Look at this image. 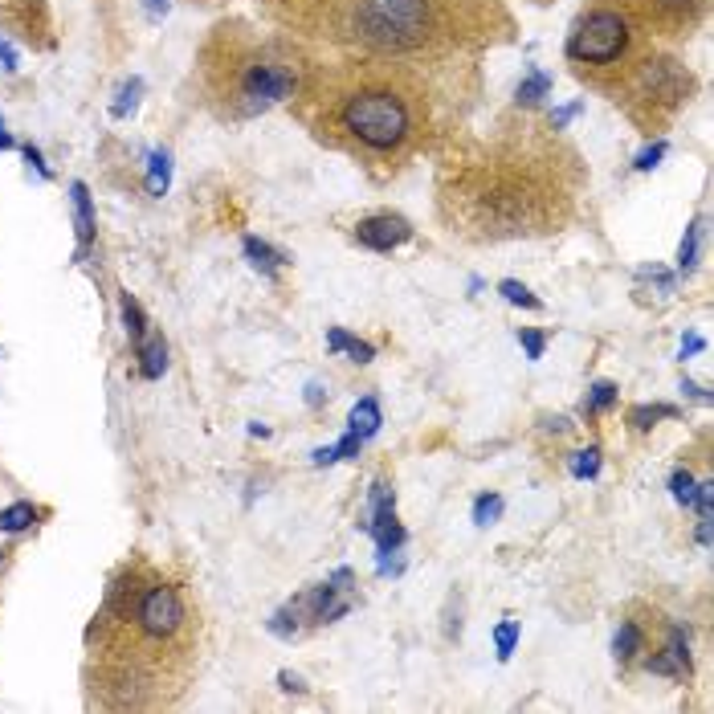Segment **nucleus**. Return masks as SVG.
Returning a JSON list of instances; mask_svg holds the SVG:
<instances>
[{"label":"nucleus","instance_id":"dca6fc26","mask_svg":"<svg viewBox=\"0 0 714 714\" xmlns=\"http://www.w3.org/2000/svg\"><path fill=\"white\" fill-rule=\"evenodd\" d=\"M661 417H678V408H670V404H637L629 413V421L637 429H653V421H661Z\"/></svg>","mask_w":714,"mask_h":714},{"label":"nucleus","instance_id":"c756f323","mask_svg":"<svg viewBox=\"0 0 714 714\" xmlns=\"http://www.w3.org/2000/svg\"><path fill=\"white\" fill-rule=\"evenodd\" d=\"M694 510L702 519H714V482H702L698 494H694Z\"/></svg>","mask_w":714,"mask_h":714},{"label":"nucleus","instance_id":"393cba45","mask_svg":"<svg viewBox=\"0 0 714 714\" xmlns=\"http://www.w3.org/2000/svg\"><path fill=\"white\" fill-rule=\"evenodd\" d=\"M600 474V449L592 445V449H580L576 457H572V478H596Z\"/></svg>","mask_w":714,"mask_h":714},{"label":"nucleus","instance_id":"72a5a7b5","mask_svg":"<svg viewBox=\"0 0 714 714\" xmlns=\"http://www.w3.org/2000/svg\"><path fill=\"white\" fill-rule=\"evenodd\" d=\"M17 62H21V58H17V49H13L9 41H0V66H5V70L13 74V70H17Z\"/></svg>","mask_w":714,"mask_h":714},{"label":"nucleus","instance_id":"1a4fd4ad","mask_svg":"<svg viewBox=\"0 0 714 714\" xmlns=\"http://www.w3.org/2000/svg\"><path fill=\"white\" fill-rule=\"evenodd\" d=\"M245 258L253 262V270H262L266 278H274V274H278V266L286 262L274 245H266V241H258V237H245Z\"/></svg>","mask_w":714,"mask_h":714},{"label":"nucleus","instance_id":"ea45409f","mask_svg":"<svg viewBox=\"0 0 714 714\" xmlns=\"http://www.w3.org/2000/svg\"><path fill=\"white\" fill-rule=\"evenodd\" d=\"M147 13L151 17H164L168 13V0H147Z\"/></svg>","mask_w":714,"mask_h":714},{"label":"nucleus","instance_id":"6ab92c4d","mask_svg":"<svg viewBox=\"0 0 714 714\" xmlns=\"http://www.w3.org/2000/svg\"><path fill=\"white\" fill-rule=\"evenodd\" d=\"M498 294H502L506 302H515V306H527V311H539V306H543V302H539V298H535V294H531L523 282H515V278L498 282Z\"/></svg>","mask_w":714,"mask_h":714},{"label":"nucleus","instance_id":"2f4dec72","mask_svg":"<svg viewBox=\"0 0 714 714\" xmlns=\"http://www.w3.org/2000/svg\"><path fill=\"white\" fill-rule=\"evenodd\" d=\"M360 445H364L360 437H355V433H347V437L335 445V457H339V462H343V457H355V453H360Z\"/></svg>","mask_w":714,"mask_h":714},{"label":"nucleus","instance_id":"39448f33","mask_svg":"<svg viewBox=\"0 0 714 714\" xmlns=\"http://www.w3.org/2000/svg\"><path fill=\"white\" fill-rule=\"evenodd\" d=\"M355 237H360V245H368V249H396L413 237V225H408L404 217L380 213V217H368V221L355 225Z\"/></svg>","mask_w":714,"mask_h":714},{"label":"nucleus","instance_id":"6e6552de","mask_svg":"<svg viewBox=\"0 0 714 714\" xmlns=\"http://www.w3.org/2000/svg\"><path fill=\"white\" fill-rule=\"evenodd\" d=\"M70 200H74L78 241H82V245H90V241H94V209H90V192H86V184H70Z\"/></svg>","mask_w":714,"mask_h":714},{"label":"nucleus","instance_id":"9b49d317","mask_svg":"<svg viewBox=\"0 0 714 714\" xmlns=\"http://www.w3.org/2000/svg\"><path fill=\"white\" fill-rule=\"evenodd\" d=\"M172 184V156L168 151H151V160H147V192L151 196H164Z\"/></svg>","mask_w":714,"mask_h":714},{"label":"nucleus","instance_id":"a19ab883","mask_svg":"<svg viewBox=\"0 0 714 714\" xmlns=\"http://www.w3.org/2000/svg\"><path fill=\"white\" fill-rule=\"evenodd\" d=\"M306 400H311V404H323V388L311 384V388H306Z\"/></svg>","mask_w":714,"mask_h":714},{"label":"nucleus","instance_id":"f8f14e48","mask_svg":"<svg viewBox=\"0 0 714 714\" xmlns=\"http://www.w3.org/2000/svg\"><path fill=\"white\" fill-rule=\"evenodd\" d=\"M327 347H331V351H347V355H351L355 364H368L372 355H376V347H372V343H360V339H351V335H347L343 327H331V331H327Z\"/></svg>","mask_w":714,"mask_h":714},{"label":"nucleus","instance_id":"cd10ccee","mask_svg":"<svg viewBox=\"0 0 714 714\" xmlns=\"http://www.w3.org/2000/svg\"><path fill=\"white\" fill-rule=\"evenodd\" d=\"M519 343H523V351H527V360H543V351H547V335H543V331L523 327V331H519Z\"/></svg>","mask_w":714,"mask_h":714},{"label":"nucleus","instance_id":"4468645a","mask_svg":"<svg viewBox=\"0 0 714 714\" xmlns=\"http://www.w3.org/2000/svg\"><path fill=\"white\" fill-rule=\"evenodd\" d=\"M698 241H702V217L686 229V237H682V249H678V270L682 274H690L694 266H698Z\"/></svg>","mask_w":714,"mask_h":714},{"label":"nucleus","instance_id":"5701e85b","mask_svg":"<svg viewBox=\"0 0 714 714\" xmlns=\"http://www.w3.org/2000/svg\"><path fill=\"white\" fill-rule=\"evenodd\" d=\"M670 490H674V502L690 510V506H694V494H698V482H694V474H690V470H674Z\"/></svg>","mask_w":714,"mask_h":714},{"label":"nucleus","instance_id":"7c9ffc66","mask_svg":"<svg viewBox=\"0 0 714 714\" xmlns=\"http://www.w3.org/2000/svg\"><path fill=\"white\" fill-rule=\"evenodd\" d=\"M661 156H666V143H661V139H657L653 147H645V151H641V156L633 160V168H637V172H649V168H657V160H661Z\"/></svg>","mask_w":714,"mask_h":714},{"label":"nucleus","instance_id":"f704fd0d","mask_svg":"<svg viewBox=\"0 0 714 714\" xmlns=\"http://www.w3.org/2000/svg\"><path fill=\"white\" fill-rule=\"evenodd\" d=\"M702 347H706V339H702V335H686V339H682V360H686V355H698Z\"/></svg>","mask_w":714,"mask_h":714},{"label":"nucleus","instance_id":"79ce46f5","mask_svg":"<svg viewBox=\"0 0 714 714\" xmlns=\"http://www.w3.org/2000/svg\"><path fill=\"white\" fill-rule=\"evenodd\" d=\"M0 147H13V135H9L5 127H0Z\"/></svg>","mask_w":714,"mask_h":714},{"label":"nucleus","instance_id":"c85d7f7f","mask_svg":"<svg viewBox=\"0 0 714 714\" xmlns=\"http://www.w3.org/2000/svg\"><path fill=\"white\" fill-rule=\"evenodd\" d=\"M645 666H649V674H661V678H682V670H678V661L666 653V649H661V653H653L649 661H645Z\"/></svg>","mask_w":714,"mask_h":714},{"label":"nucleus","instance_id":"412c9836","mask_svg":"<svg viewBox=\"0 0 714 714\" xmlns=\"http://www.w3.org/2000/svg\"><path fill=\"white\" fill-rule=\"evenodd\" d=\"M392 510H396V490H392L388 482H376V486H372V498H368V519L392 515Z\"/></svg>","mask_w":714,"mask_h":714},{"label":"nucleus","instance_id":"a211bd4d","mask_svg":"<svg viewBox=\"0 0 714 714\" xmlns=\"http://www.w3.org/2000/svg\"><path fill=\"white\" fill-rule=\"evenodd\" d=\"M298 621H302V617H298V612L286 604V608H278L274 617H270V633H274V637H282V641H294V637H298V629H302Z\"/></svg>","mask_w":714,"mask_h":714},{"label":"nucleus","instance_id":"0eeeda50","mask_svg":"<svg viewBox=\"0 0 714 714\" xmlns=\"http://www.w3.org/2000/svg\"><path fill=\"white\" fill-rule=\"evenodd\" d=\"M380 425H384V413H380V404L372 396H364L360 404L351 408V417H347V433H355L360 441H372L380 433Z\"/></svg>","mask_w":714,"mask_h":714},{"label":"nucleus","instance_id":"9d476101","mask_svg":"<svg viewBox=\"0 0 714 714\" xmlns=\"http://www.w3.org/2000/svg\"><path fill=\"white\" fill-rule=\"evenodd\" d=\"M641 645H645V637H641V629L633 625V621H621V629H617V637H612V657L621 661V666H629V661H637V653H641Z\"/></svg>","mask_w":714,"mask_h":714},{"label":"nucleus","instance_id":"e433bc0d","mask_svg":"<svg viewBox=\"0 0 714 714\" xmlns=\"http://www.w3.org/2000/svg\"><path fill=\"white\" fill-rule=\"evenodd\" d=\"M311 457H315V466H331V462H339V457H335V445H327V449H315Z\"/></svg>","mask_w":714,"mask_h":714},{"label":"nucleus","instance_id":"4be33fe9","mask_svg":"<svg viewBox=\"0 0 714 714\" xmlns=\"http://www.w3.org/2000/svg\"><path fill=\"white\" fill-rule=\"evenodd\" d=\"M515 645H519V625H515V621H498V629H494V649H498V661H510Z\"/></svg>","mask_w":714,"mask_h":714},{"label":"nucleus","instance_id":"bb28decb","mask_svg":"<svg viewBox=\"0 0 714 714\" xmlns=\"http://www.w3.org/2000/svg\"><path fill=\"white\" fill-rule=\"evenodd\" d=\"M498 515H502V498H498V494H482V498L474 502V523H478V527L498 523Z\"/></svg>","mask_w":714,"mask_h":714},{"label":"nucleus","instance_id":"aec40b11","mask_svg":"<svg viewBox=\"0 0 714 714\" xmlns=\"http://www.w3.org/2000/svg\"><path fill=\"white\" fill-rule=\"evenodd\" d=\"M547 90H551V78L535 70V74H527V82L519 86V94H515V98H519V107H535V102H539Z\"/></svg>","mask_w":714,"mask_h":714},{"label":"nucleus","instance_id":"473e14b6","mask_svg":"<svg viewBox=\"0 0 714 714\" xmlns=\"http://www.w3.org/2000/svg\"><path fill=\"white\" fill-rule=\"evenodd\" d=\"M278 686H282L286 694H306V682H302L298 674H290V670H282V674H278Z\"/></svg>","mask_w":714,"mask_h":714},{"label":"nucleus","instance_id":"423d86ee","mask_svg":"<svg viewBox=\"0 0 714 714\" xmlns=\"http://www.w3.org/2000/svg\"><path fill=\"white\" fill-rule=\"evenodd\" d=\"M139 372L147 376V380H160L164 376V368H168V343H164V335H143L139 343Z\"/></svg>","mask_w":714,"mask_h":714},{"label":"nucleus","instance_id":"f3484780","mask_svg":"<svg viewBox=\"0 0 714 714\" xmlns=\"http://www.w3.org/2000/svg\"><path fill=\"white\" fill-rule=\"evenodd\" d=\"M139 94H143V82H139V78L123 82V86H119V98H115V107H111V115H115V119H127V115L139 107Z\"/></svg>","mask_w":714,"mask_h":714},{"label":"nucleus","instance_id":"f03ea898","mask_svg":"<svg viewBox=\"0 0 714 714\" xmlns=\"http://www.w3.org/2000/svg\"><path fill=\"white\" fill-rule=\"evenodd\" d=\"M629 45V21L617 9H596L580 17L568 37V58L580 66H612Z\"/></svg>","mask_w":714,"mask_h":714},{"label":"nucleus","instance_id":"a878e982","mask_svg":"<svg viewBox=\"0 0 714 714\" xmlns=\"http://www.w3.org/2000/svg\"><path fill=\"white\" fill-rule=\"evenodd\" d=\"M123 323H127V335L139 343L147 335V323H143V311H139V302L131 294H123Z\"/></svg>","mask_w":714,"mask_h":714},{"label":"nucleus","instance_id":"58836bf2","mask_svg":"<svg viewBox=\"0 0 714 714\" xmlns=\"http://www.w3.org/2000/svg\"><path fill=\"white\" fill-rule=\"evenodd\" d=\"M710 523H714V519H702V523H698V531H694V539H698L702 547H710Z\"/></svg>","mask_w":714,"mask_h":714},{"label":"nucleus","instance_id":"c9c22d12","mask_svg":"<svg viewBox=\"0 0 714 714\" xmlns=\"http://www.w3.org/2000/svg\"><path fill=\"white\" fill-rule=\"evenodd\" d=\"M682 392H686V396H694L698 404H710V392H706V388H698L694 380H682Z\"/></svg>","mask_w":714,"mask_h":714},{"label":"nucleus","instance_id":"f257e3e1","mask_svg":"<svg viewBox=\"0 0 714 714\" xmlns=\"http://www.w3.org/2000/svg\"><path fill=\"white\" fill-rule=\"evenodd\" d=\"M343 127L372 151H396L413 135V111L396 90L368 86L343 98Z\"/></svg>","mask_w":714,"mask_h":714},{"label":"nucleus","instance_id":"b1692460","mask_svg":"<svg viewBox=\"0 0 714 714\" xmlns=\"http://www.w3.org/2000/svg\"><path fill=\"white\" fill-rule=\"evenodd\" d=\"M666 653L678 661V670L682 674H690V637H686V629H670V641H666Z\"/></svg>","mask_w":714,"mask_h":714},{"label":"nucleus","instance_id":"2eb2a0df","mask_svg":"<svg viewBox=\"0 0 714 714\" xmlns=\"http://www.w3.org/2000/svg\"><path fill=\"white\" fill-rule=\"evenodd\" d=\"M612 404H617V384L596 380L592 392H588V400H584V413L592 417V413H604V408H612Z\"/></svg>","mask_w":714,"mask_h":714},{"label":"nucleus","instance_id":"4c0bfd02","mask_svg":"<svg viewBox=\"0 0 714 714\" xmlns=\"http://www.w3.org/2000/svg\"><path fill=\"white\" fill-rule=\"evenodd\" d=\"M25 156H29V164H33V168H37V172H41V176H49V168H45V164H41V151H37V147H33V143H29V147H25Z\"/></svg>","mask_w":714,"mask_h":714},{"label":"nucleus","instance_id":"7ed1b4c3","mask_svg":"<svg viewBox=\"0 0 714 714\" xmlns=\"http://www.w3.org/2000/svg\"><path fill=\"white\" fill-rule=\"evenodd\" d=\"M294 86H298V78H294L290 66L270 62V58L249 62L245 74H241V90H237V98H241V115L270 111L274 102H282V98L294 94Z\"/></svg>","mask_w":714,"mask_h":714},{"label":"nucleus","instance_id":"20e7f679","mask_svg":"<svg viewBox=\"0 0 714 714\" xmlns=\"http://www.w3.org/2000/svg\"><path fill=\"white\" fill-rule=\"evenodd\" d=\"M180 625H184V604H180L176 588H168V584L147 588L139 600V629L147 637H172Z\"/></svg>","mask_w":714,"mask_h":714},{"label":"nucleus","instance_id":"ddd939ff","mask_svg":"<svg viewBox=\"0 0 714 714\" xmlns=\"http://www.w3.org/2000/svg\"><path fill=\"white\" fill-rule=\"evenodd\" d=\"M33 523H37V510H33L29 502H13V506L0 510V531H9V535L25 531V527H33Z\"/></svg>","mask_w":714,"mask_h":714}]
</instances>
